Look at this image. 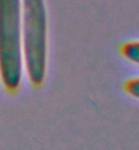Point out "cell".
I'll list each match as a JSON object with an SVG mask.
<instances>
[{
    "label": "cell",
    "instance_id": "1",
    "mask_svg": "<svg viewBox=\"0 0 139 150\" xmlns=\"http://www.w3.org/2000/svg\"><path fill=\"white\" fill-rule=\"evenodd\" d=\"M23 68L33 86L45 81L48 64V16L45 0H22Z\"/></svg>",
    "mask_w": 139,
    "mask_h": 150
},
{
    "label": "cell",
    "instance_id": "2",
    "mask_svg": "<svg viewBox=\"0 0 139 150\" xmlns=\"http://www.w3.org/2000/svg\"><path fill=\"white\" fill-rule=\"evenodd\" d=\"M23 75L22 0H0V81L15 93Z\"/></svg>",
    "mask_w": 139,
    "mask_h": 150
},
{
    "label": "cell",
    "instance_id": "3",
    "mask_svg": "<svg viewBox=\"0 0 139 150\" xmlns=\"http://www.w3.org/2000/svg\"><path fill=\"white\" fill-rule=\"evenodd\" d=\"M121 55L131 63L139 66V41H128L120 48Z\"/></svg>",
    "mask_w": 139,
    "mask_h": 150
},
{
    "label": "cell",
    "instance_id": "4",
    "mask_svg": "<svg viewBox=\"0 0 139 150\" xmlns=\"http://www.w3.org/2000/svg\"><path fill=\"white\" fill-rule=\"evenodd\" d=\"M124 90L127 91L131 97H135L139 100V78L130 79L124 83Z\"/></svg>",
    "mask_w": 139,
    "mask_h": 150
}]
</instances>
